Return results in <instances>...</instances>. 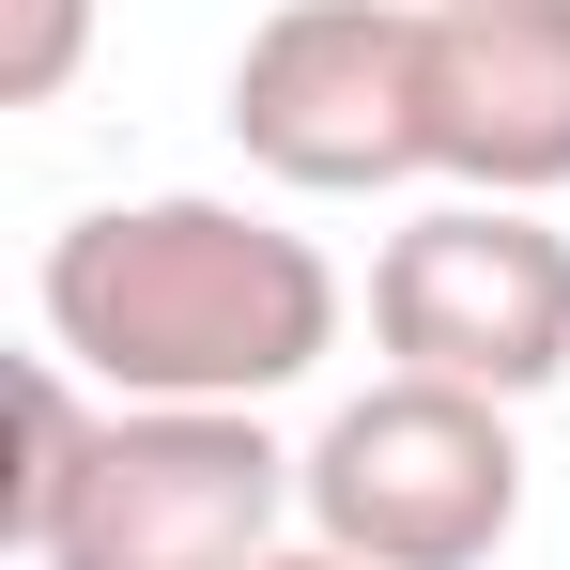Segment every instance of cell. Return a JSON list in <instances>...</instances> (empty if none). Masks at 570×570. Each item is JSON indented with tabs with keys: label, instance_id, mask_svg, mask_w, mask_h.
Segmentation results:
<instances>
[{
	"label": "cell",
	"instance_id": "cell-1",
	"mask_svg": "<svg viewBox=\"0 0 570 570\" xmlns=\"http://www.w3.org/2000/svg\"><path fill=\"white\" fill-rule=\"evenodd\" d=\"M31 308H47V355L94 371L108 401H200V416H263L340 355V263L293 216L200 186L62 216Z\"/></svg>",
	"mask_w": 570,
	"mask_h": 570
},
{
	"label": "cell",
	"instance_id": "cell-2",
	"mask_svg": "<svg viewBox=\"0 0 570 570\" xmlns=\"http://www.w3.org/2000/svg\"><path fill=\"white\" fill-rule=\"evenodd\" d=\"M308 540L355 570H493L524 524V432L478 385H416L385 371L371 401H340L308 432Z\"/></svg>",
	"mask_w": 570,
	"mask_h": 570
},
{
	"label": "cell",
	"instance_id": "cell-3",
	"mask_svg": "<svg viewBox=\"0 0 570 570\" xmlns=\"http://www.w3.org/2000/svg\"><path fill=\"white\" fill-rule=\"evenodd\" d=\"M232 155L293 200H371L432 170L416 0H278L232 47Z\"/></svg>",
	"mask_w": 570,
	"mask_h": 570
},
{
	"label": "cell",
	"instance_id": "cell-4",
	"mask_svg": "<svg viewBox=\"0 0 570 570\" xmlns=\"http://www.w3.org/2000/svg\"><path fill=\"white\" fill-rule=\"evenodd\" d=\"M308 448L263 416H200V401H108V448L78 509L47 524L31 570H263L278 524H308Z\"/></svg>",
	"mask_w": 570,
	"mask_h": 570
},
{
	"label": "cell",
	"instance_id": "cell-5",
	"mask_svg": "<svg viewBox=\"0 0 570 570\" xmlns=\"http://www.w3.org/2000/svg\"><path fill=\"white\" fill-rule=\"evenodd\" d=\"M371 340L416 385H478V401H540L570 385V232L540 200H432L401 216L371 263Z\"/></svg>",
	"mask_w": 570,
	"mask_h": 570
},
{
	"label": "cell",
	"instance_id": "cell-6",
	"mask_svg": "<svg viewBox=\"0 0 570 570\" xmlns=\"http://www.w3.org/2000/svg\"><path fill=\"white\" fill-rule=\"evenodd\" d=\"M416 78L448 200L570 186V0H416Z\"/></svg>",
	"mask_w": 570,
	"mask_h": 570
},
{
	"label": "cell",
	"instance_id": "cell-7",
	"mask_svg": "<svg viewBox=\"0 0 570 570\" xmlns=\"http://www.w3.org/2000/svg\"><path fill=\"white\" fill-rule=\"evenodd\" d=\"M108 448V385L62 371V355H31L16 371V478H0V556H47V524L78 509V478Z\"/></svg>",
	"mask_w": 570,
	"mask_h": 570
},
{
	"label": "cell",
	"instance_id": "cell-8",
	"mask_svg": "<svg viewBox=\"0 0 570 570\" xmlns=\"http://www.w3.org/2000/svg\"><path fill=\"white\" fill-rule=\"evenodd\" d=\"M78 47H94V0H0V94H16V108L62 94Z\"/></svg>",
	"mask_w": 570,
	"mask_h": 570
},
{
	"label": "cell",
	"instance_id": "cell-9",
	"mask_svg": "<svg viewBox=\"0 0 570 570\" xmlns=\"http://www.w3.org/2000/svg\"><path fill=\"white\" fill-rule=\"evenodd\" d=\"M263 570H355V556H324V540H278V556H263Z\"/></svg>",
	"mask_w": 570,
	"mask_h": 570
}]
</instances>
